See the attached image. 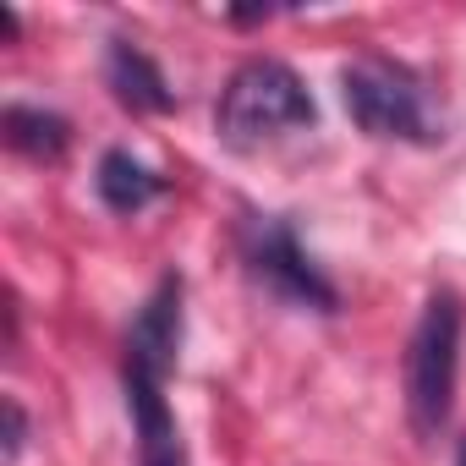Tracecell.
Listing matches in <instances>:
<instances>
[{
	"label": "cell",
	"instance_id": "ba28073f",
	"mask_svg": "<svg viewBox=\"0 0 466 466\" xmlns=\"http://www.w3.org/2000/svg\"><path fill=\"white\" fill-rule=\"evenodd\" d=\"M0 132H6V143H12L17 154L45 159V165L61 159L66 143H72L66 116H56V110H34V105H6V116H0Z\"/></svg>",
	"mask_w": 466,
	"mask_h": 466
},
{
	"label": "cell",
	"instance_id": "5b68a950",
	"mask_svg": "<svg viewBox=\"0 0 466 466\" xmlns=\"http://www.w3.org/2000/svg\"><path fill=\"white\" fill-rule=\"evenodd\" d=\"M237 242H242V264H248V275H253L264 291H275L280 302H291V308H313V313H335V308H340L335 286H329L324 269L302 253L297 230H291L280 214H248L242 230H237Z\"/></svg>",
	"mask_w": 466,
	"mask_h": 466
},
{
	"label": "cell",
	"instance_id": "3957f363",
	"mask_svg": "<svg viewBox=\"0 0 466 466\" xmlns=\"http://www.w3.org/2000/svg\"><path fill=\"white\" fill-rule=\"evenodd\" d=\"M461 297L455 291H433L422 302V319L411 329L406 346V417L422 439H433L450 422L455 406V379H461Z\"/></svg>",
	"mask_w": 466,
	"mask_h": 466
},
{
	"label": "cell",
	"instance_id": "52a82bcc",
	"mask_svg": "<svg viewBox=\"0 0 466 466\" xmlns=\"http://www.w3.org/2000/svg\"><path fill=\"white\" fill-rule=\"evenodd\" d=\"M94 187H99L105 208H116V214H137V208H148V203L165 192V181H159L137 154H127V148H110V154L99 159Z\"/></svg>",
	"mask_w": 466,
	"mask_h": 466
},
{
	"label": "cell",
	"instance_id": "30bf717a",
	"mask_svg": "<svg viewBox=\"0 0 466 466\" xmlns=\"http://www.w3.org/2000/svg\"><path fill=\"white\" fill-rule=\"evenodd\" d=\"M455 466H466V439H461V450H455Z\"/></svg>",
	"mask_w": 466,
	"mask_h": 466
},
{
	"label": "cell",
	"instance_id": "9c48e42d",
	"mask_svg": "<svg viewBox=\"0 0 466 466\" xmlns=\"http://www.w3.org/2000/svg\"><path fill=\"white\" fill-rule=\"evenodd\" d=\"M23 444H28V417H23V406H17V400H6V455L17 461V455H23Z\"/></svg>",
	"mask_w": 466,
	"mask_h": 466
},
{
	"label": "cell",
	"instance_id": "6da1fadb",
	"mask_svg": "<svg viewBox=\"0 0 466 466\" xmlns=\"http://www.w3.org/2000/svg\"><path fill=\"white\" fill-rule=\"evenodd\" d=\"M181 351V275H165L127 329V411L137 428V466H187L181 428L165 400V379Z\"/></svg>",
	"mask_w": 466,
	"mask_h": 466
},
{
	"label": "cell",
	"instance_id": "277c9868",
	"mask_svg": "<svg viewBox=\"0 0 466 466\" xmlns=\"http://www.w3.org/2000/svg\"><path fill=\"white\" fill-rule=\"evenodd\" d=\"M340 99L368 137H400V143H433L439 137L428 99H422V83L400 61H384V56L351 61L340 72Z\"/></svg>",
	"mask_w": 466,
	"mask_h": 466
},
{
	"label": "cell",
	"instance_id": "7a4b0ae2",
	"mask_svg": "<svg viewBox=\"0 0 466 466\" xmlns=\"http://www.w3.org/2000/svg\"><path fill=\"white\" fill-rule=\"evenodd\" d=\"M319 121V105L308 94V83L275 61V56H258L248 66L230 72V83L219 88V105H214V127H219V143L230 148H264L286 132H302Z\"/></svg>",
	"mask_w": 466,
	"mask_h": 466
},
{
	"label": "cell",
	"instance_id": "8992f818",
	"mask_svg": "<svg viewBox=\"0 0 466 466\" xmlns=\"http://www.w3.org/2000/svg\"><path fill=\"white\" fill-rule=\"evenodd\" d=\"M105 83H110V94L132 116H165V110H176V94H170L165 72L132 39H110V50H105Z\"/></svg>",
	"mask_w": 466,
	"mask_h": 466
}]
</instances>
